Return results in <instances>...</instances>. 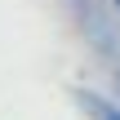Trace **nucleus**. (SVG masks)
Listing matches in <instances>:
<instances>
[{"instance_id": "nucleus-2", "label": "nucleus", "mask_w": 120, "mask_h": 120, "mask_svg": "<svg viewBox=\"0 0 120 120\" xmlns=\"http://www.w3.org/2000/svg\"><path fill=\"white\" fill-rule=\"evenodd\" d=\"M116 4H120V0H116Z\"/></svg>"}, {"instance_id": "nucleus-1", "label": "nucleus", "mask_w": 120, "mask_h": 120, "mask_svg": "<svg viewBox=\"0 0 120 120\" xmlns=\"http://www.w3.org/2000/svg\"><path fill=\"white\" fill-rule=\"evenodd\" d=\"M94 111H98V120H120V116H111V111H107L102 102H94Z\"/></svg>"}]
</instances>
